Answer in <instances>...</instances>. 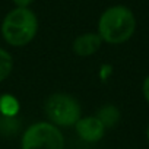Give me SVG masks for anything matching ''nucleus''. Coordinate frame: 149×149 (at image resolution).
I'll list each match as a JSON object with an SVG mask.
<instances>
[{"instance_id": "4", "label": "nucleus", "mask_w": 149, "mask_h": 149, "mask_svg": "<svg viewBox=\"0 0 149 149\" xmlns=\"http://www.w3.org/2000/svg\"><path fill=\"white\" fill-rule=\"evenodd\" d=\"M22 149H64L61 130L50 121H37L25 129L21 140Z\"/></svg>"}, {"instance_id": "2", "label": "nucleus", "mask_w": 149, "mask_h": 149, "mask_svg": "<svg viewBox=\"0 0 149 149\" xmlns=\"http://www.w3.org/2000/svg\"><path fill=\"white\" fill-rule=\"evenodd\" d=\"M2 37L12 47L29 44L38 31V18L29 8L12 9L2 22Z\"/></svg>"}, {"instance_id": "13", "label": "nucleus", "mask_w": 149, "mask_h": 149, "mask_svg": "<svg viewBox=\"0 0 149 149\" xmlns=\"http://www.w3.org/2000/svg\"><path fill=\"white\" fill-rule=\"evenodd\" d=\"M146 137H148V140H149V123H148V127H146Z\"/></svg>"}, {"instance_id": "12", "label": "nucleus", "mask_w": 149, "mask_h": 149, "mask_svg": "<svg viewBox=\"0 0 149 149\" xmlns=\"http://www.w3.org/2000/svg\"><path fill=\"white\" fill-rule=\"evenodd\" d=\"M16 8H29L34 0H12Z\"/></svg>"}, {"instance_id": "10", "label": "nucleus", "mask_w": 149, "mask_h": 149, "mask_svg": "<svg viewBox=\"0 0 149 149\" xmlns=\"http://www.w3.org/2000/svg\"><path fill=\"white\" fill-rule=\"evenodd\" d=\"M19 120L15 117H8L0 114V133L3 136H13L19 132Z\"/></svg>"}, {"instance_id": "1", "label": "nucleus", "mask_w": 149, "mask_h": 149, "mask_svg": "<svg viewBox=\"0 0 149 149\" xmlns=\"http://www.w3.org/2000/svg\"><path fill=\"white\" fill-rule=\"evenodd\" d=\"M136 31V18L133 12L123 5L105 9L98 21V35L104 42L123 44L129 41Z\"/></svg>"}, {"instance_id": "11", "label": "nucleus", "mask_w": 149, "mask_h": 149, "mask_svg": "<svg viewBox=\"0 0 149 149\" xmlns=\"http://www.w3.org/2000/svg\"><path fill=\"white\" fill-rule=\"evenodd\" d=\"M142 92H143V97H145V100L148 101V104H149V74L145 78V81H143V85H142Z\"/></svg>"}, {"instance_id": "6", "label": "nucleus", "mask_w": 149, "mask_h": 149, "mask_svg": "<svg viewBox=\"0 0 149 149\" xmlns=\"http://www.w3.org/2000/svg\"><path fill=\"white\" fill-rule=\"evenodd\" d=\"M102 45V40L98 35V32H85L79 37L74 38L73 41V53L79 57H89L95 54Z\"/></svg>"}, {"instance_id": "8", "label": "nucleus", "mask_w": 149, "mask_h": 149, "mask_svg": "<svg viewBox=\"0 0 149 149\" xmlns=\"http://www.w3.org/2000/svg\"><path fill=\"white\" fill-rule=\"evenodd\" d=\"M18 113H19V102L15 97L12 95L0 97V114L8 117H15Z\"/></svg>"}, {"instance_id": "5", "label": "nucleus", "mask_w": 149, "mask_h": 149, "mask_svg": "<svg viewBox=\"0 0 149 149\" xmlns=\"http://www.w3.org/2000/svg\"><path fill=\"white\" fill-rule=\"evenodd\" d=\"M74 130L82 140L88 143L100 142L105 134V127L97 116L81 117L74 124Z\"/></svg>"}, {"instance_id": "3", "label": "nucleus", "mask_w": 149, "mask_h": 149, "mask_svg": "<svg viewBox=\"0 0 149 149\" xmlns=\"http://www.w3.org/2000/svg\"><path fill=\"white\" fill-rule=\"evenodd\" d=\"M44 111L48 121L57 127L74 126L82 117L79 101L64 92L51 94L44 102Z\"/></svg>"}, {"instance_id": "7", "label": "nucleus", "mask_w": 149, "mask_h": 149, "mask_svg": "<svg viewBox=\"0 0 149 149\" xmlns=\"http://www.w3.org/2000/svg\"><path fill=\"white\" fill-rule=\"evenodd\" d=\"M97 117L101 120V123L104 124L105 129H111L114 127L118 120H120V111L116 105H104L102 108H100V111L97 113Z\"/></svg>"}, {"instance_id": "9", "label": "nucleus", "mask_w": 149, "mask_h": 149, "mask_svg": "<svg viewBox=\"0 0 149 149\" xmlns=\"http://www.w3.org/2000/svg\"><path fill=\"white\" fill-rule=\"evenodd\" d=\"M13 69V58L10 53L5 48H0V82L6 81Z\"/></svg>"}]
</instances>
